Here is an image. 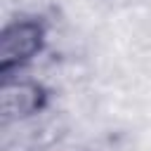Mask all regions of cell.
I'll return each instance as SVG.
<instances>
[{
    "mask_svg": "<svg viewBox=\"0 0 151 151\" xmlns=\"http://www.w3.org/2000/svg\"><path fill=\"white\" fill-rule=\"evenodd\" d=\"M52 101V92L31 78L9 76L2 78L0 85V113L5 123H19L28 120L33 116H40Z\"/></svg>",
    "mask_w": 151,
    "mask_h": 151,
    "instance_id": "2",
    "label": "cell"
},
{
    "mask_svg": "<svg viewBox=\"0 0 151 151\" xmlns=\"http://www.w3.org/2000/svg\"><path fill=\"white\" fill-rule=\"evenodd\" d=\"M50 28L40 17L9 19L0 31V78L21 73L47 47Z\"/></svg>",
    "mask_w": 151,
    "mask_h": 151,
    "instance_id": "1",
    "label": "cell"
}]
</instances>
